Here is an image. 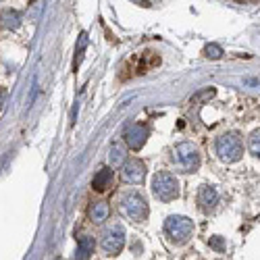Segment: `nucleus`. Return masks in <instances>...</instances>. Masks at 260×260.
<instances>
[{
  "label": "nucleus",
  "instance_id": "obj_1",
  "mask_svg": "<svg viewBox=\"0 0 260 260\" xmlns=\"http://www.w3.org/2000/svg\"><path fill=\"white\" fill-rule=\"evenodd\" d=\"M216 154L223 162H237L244 156V144L237 134H225L216 140Z\"/></svg>",
  "mask_w": 260,
  "mask_h": 260
},
{
  "label": "nucleus",
  "instance_id": "obj_2",
  "mask_svg": "<svg viewBox=\"0 0 260 260\" xmlns=\"http://www.w3.org/2000/svg\"><path fill=\"white\" fill-rule=\"evenodd\" d=\"M173 162L177 165V169L181 173H193L200 167V152H198V148L193 144H189V142L179 144L175 150H173Z\"/></svg>",
  "mask_w": 260,
  "mask_h": 260
},
{
  "label": "nucleus",
  "instance_id": "obj_3",
  "mask_svg": "<svg viewBox=\"0 0 260 260\" xmlns=\"http://www.w3.org/2000/svg\"><path fill=\"white\" fill-rule=\"evenodd\" d=\"M152 193L154 198L160 202H171L179 196V181L171 175V173H156L154 181H152Z\"/></svg>",
  "mask_w": 260,
  "mask_h": 260
},
{
  "label": "nucleus",
  "instance_id": "obj_4",
  "mask_svg": "<svg viewBox=\"0 0 260 260\" xmlns=\"http://www.w3.org/2000/svg\"><path fill=\"white\" fill-rule=\"evenodd\" d=\"M165 231L175 244H183L193 233V223H191V219H187V216L173 214L165 221Z\"/></svg>",
  "mask_w": 260,
  "mask_h": 260
},
{
  "label": "nucleus",
  "instance_id": "obj_5",
  "mask_svg": "<svg viewBox=\"0 0 260 260\" xmlns=\"http://www.w3.org/2000/svg\"><path fill=\"white\" fill-rule=\"evenodd\" d=\"M121 212L134 223H144L148 219V202L140 193H129L127 198L121 200Z\"/></svg>",
  "mask_w": 260,
  "mask_h": 260
},
{
  "label": "nucleus",
  "instance_id": "obj_6",
  "mask_svg": "<svg viewBox=\"0 0 260 260\" xmlns=\"http://www.w3.org/2000/svg\"><path fill=\"white\" fill-rule=\"evenodd\" d=\"M150 136V129L142 123H132V125H127L125 127V132H123V138H125V144L132 148V150H142L146 140Z\"/></svg>",
  "mask_w": 260,
  "mask_h": 260
},
{
  "label": "nucleus",
  "instance_id": "obj_7",
  "mask_svg": "<svg viewBox=\"0 0 260 260\" xmlns=\"http://www.w3.org/2000/svg\"><path fill=\"white\" fill-rule=\"evenodd\" d=\"M123 246H125V231H123V227L115 225L108 231H104V235H102V248H104L106 254L117 256L123 250Z\"/></svg>",
  "mask_w": 260,
  "mask_h": 260
},
{
  "label": "nucleus",
  "instance_id": "obj_8",
  "mask_svg": "<svg viewBox=\"0 0 260 260\" xmlns=\"http://www.w3.org/2000/svg\"><path fill=\"white\" fill-rule=\"evenodd\" d=\"M146 177V165L138 158L129 160L127 165H123V179L127 183H142Z\"/></svg>",
  "mask_w": 260,
  "mask_h": 260
},
{
  "label": "nucleus",
  "instance_id": "obj_9",
  "mask_svg": "<svg viewBox=\"0 0 260 260\" xmlns=\"http://www.w3.org/2000/svg\"><path fill=\"white\" fill-rule=\"evenodd\" d=\"M134 62H138V67L134 69V75H144L146 71L154 69L156 64L160 62V56L154 52H146V54H138L134 56Z\"/></svg>",
  "mask_w": 260,
  "mask_h": 260
},
{
  "label": "nucleus",
  "instance_id": "obj_10",
  "mask_svg": "<svg viewBox=\"0 0 260 260\" xmlns=\"http://www.w3.org/2000/svg\"><path fill=\"white\" fill-rule=\"evenodd\" d=\"M113 179H115V173H113V167H104V169H100L96 175H94V181H92V187H94V191H106L108 187H111V183H113Z\"/></svg>",
  "mask_w": 260,
  "mask_h": 260
},
{
  "label": "nucleus",
  "instance_id": "obj_11",
  "mask_svg": "<svg viewBox=\"0 0 260 260\" xmlns=\"http://www.w3.org/2000/svg\"><path fill=\"white\" fill-rule=\"evenodd\" d=\"M198 202H200V206H202L204 210H208V208L216 206V202H219V193H216L214 187L204 185V187L200 189V193H198Z\"/></svg>",
  "mask_w": 260,
  "mask_h": 260
},
{
  "label": "nucleus",
  "instance_id": "obj_12",
  "mask_svg": "<svg viewBox=\"0 0 260 260\" xmlns=\"http://www.w3.org/2000/svg\"><path fill=\"white\" fill-rule=\"evenodd\" d=\"M0 23H3L5 29H17L21 25V13L15 11V9L3 11V15H0Z\"/></svg>",
  "mask_w": 260,
  "mask_h": 260
},
{
  "label": "nucleus",
  "instance_id": "obj_13",
  "mask_svg": "<svg viewBox=\"0 0 260 260\" xmlns=\"http://www.w3.org/2000/svg\"><path fill=\"white\" fill-rule=\"evenodd\" d=\"M108 216H111V206H108L106 202H96L90 206V219L94 223H104Z\"/></svg>",
  "mask_w": 260,
  "mask_h": 260
},
{
  "label": "nucleus",
  "instance_id": "obj_14",
  "mask_svg": "<svg viewBox=\"0 0 260 260\" xmlns=\"http://www.w3.org/2000/svg\"><path fill=\"white\" fill-rule=\"evenodd\" d=\"M94 248H96V242H94V237H90V235H85V237H81L79 240V244H77V252H75V256L77 258H90L92 256V252H94Z\"/></svg>",
  "mask_w": 260,
  "mask_h": 260
},
{
  "label": "nucleus",
  "instance_id": "obj_15",
  "mask_svg": "<svg viewBox=\"0 0 260 260\" xmlns=\"http://www.w3.org/2000/svg\"><path fill=\"white\" fill-rule=\"evenodd\" d=\"M108 160H111V167H113V169L123 167V162H125V150H123L119 144H115V146L111 148V152H108Z\"/></svg>",
  "mask_w": 260,
  "mask_h": 260
},
{
  "label": "nucleus",
  "instance_id": "obj_16",
  "mask_svg": "<svg viewBox=\"0 0 260 260\" xmlns=\"http://www.w3.org/2000/svg\"><path fill=\"white\" fill-rule=\"evenodd\" d=\"M85 46H88V34H81L79 36V48L75 50V60H73V67L77 69L79 67V62H81V58H83V52H85Z\"/></svg>",
  "mask_w": 260,
  "mask_h": 260
},
{
  "label": "nucleus",
  "instance_id": "obj_17",
  "mask_svg": "<svg viewBox=\"0 0 260 260\" xmlns=\"http://www.w3.org/2000/svg\"><path fill=\"white\" fill-rule=\"evenodd\" d=\"M250 152L260 158V129H256V132L250 136Z\"/></svg>",
  "mask_w": 260,
  "mask_h": 260
},
{
  "label": "nucleus",
  "instance_id": "obj_18",
  "mask_svg": "<svg viewBox=\"0 0 260 260\" xmlns=\"http://www.w3.org/2000/svg\"><path fill=\"white\" fill-rule=\"evenodd\" d=\"M204 52H206L208 58H221V56H223V48L216 46V44H208V46L204 48Z\"/></svg>",
  "mask_w": 260,
  "mask_h": 260
},
{
  "label": "nucleus",
  "instance_id": "obj_19",
  "mask_svg": "<svg viewBox=\"0 0 260 260\" xmlns=\"http://www.w3.org/2000/svg\"><path fill=\"white\" fill-rule=\"evenodd\" d=\"M214 94H216V90H214V88H206L204 92H200V94L193 96V102H204V100H210V98H214Z\"/></svg>",
  "mask_w": 260,
  "mask_h": 260
},
{
  "label": "nucleus",
  "instance_id": "obj_20",
  "mask_svg": "<svg viewBox=\"0 0 260 260\" xmlns=\"http://www.w3.org/2000/svg\"><path fill=\"white\" fill-rule=\"evenodd\" d=\"M208 246H210L212 250H216V252H223V250H225V242H223V237H219V235H216V237H210V240H208Z\"/></svg>",
  "mask_w": 260,
  "mask_h": 260
},
{
  "label": "nucleus",
  "instance_id": "obj_21",
  "mask_svg": "<svg viewBox=\"0 0 260 260\" xmlns=\"http://www.w3.org/2000/svg\"><path fill=\"white\" fill-rule=\"evenodd\" d=\"M5 100H7V92L0 90V111H3V106H5Z\"/></svg>",
  "mask_w": 260,
  "mask_h": 260
}]
</instances>
